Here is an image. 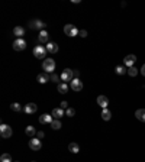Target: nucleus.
I'll use <instances>...</instances> for the list:
<instances>
[{"instance_id":"obj_11","label":"nucleus","mask_w":145,"mask_h":162,"mask_svg":"<svg viewBox=\"0 0 145 162\" xmlns=\"http://www.w3.org/2000/svg\"><path fill=\"white\" fill-rule=\"evenodd\" d=\"M52 120H54L52 114H47V113H44V114L39 117V123H42V125H51Z\"/></svg>"},{"instance_id":"obj_5","label":"nucleus","mask_w":145,"mask_h":162,"mask_svg":"<svg viewBox=\"0 0 145 162\" xmlns=\"http://www.w3.org/2000/svg\"><path fill=\"white\" fill-rule=\"evenodd\" d=\"M61 80H62L64 83H67V81H70V83H71L72 80H74V70L65 68L64 71L61 72Z\"/></svg>"},{"instance_id":"obj_18","label":"nucleus","mask_w":145,"mask_h":162,"mask_svg":"<svg viewBox=\"0 0 145 162\" xmlns=\"http://www.w3.org/2000/svg\"><path fill=\"white\" fill-rule=\"evenodd\" d=\"M51 77H48V74H39L38 77H36V80H38V83L39 84H45V83H48V80H50Z\"/></svg>"},{"instance_id":"obj_3","label":"nucleus","mask_w":145,"mask_h":162,"mask_svg":"<svg viewBox=\"0 0 145 162\" xmlns=\"http://www.w3.org/2000/svg\"><path fill=\"white\" fill-rule=\"evenodd\" d=\"M78 32H80V31H78L74 25H70V23H68V25H65V26H64V34H65L67 36H70V38L77 36V35H78Z\"/></svg>"},{"instance_id":"obj_37","label":"nucleus","mask_w":145,"mask_h":162,"mask_svg":"<svg viewBox=\"0 0 145 162\" xmlns=\"http://www.w3.org/2000/svg\"><path fill=\"white\" fill-rule=\"evenodd\" d=\"M18 162H19V161H18Z\"/></svg>"},{"instance_id":"obj_20","label":"nucleus","mask_w":145,"mask_h":162,"mask_svg":"<svg viewBox=\"0 0 145 162\" xmlns=\"http://www.w3.org/2000/svg\"><path fill=\"white\" fill-rule=\"evenodd\" d=\"M135 116H136V119H138V120L145 122V108H138V110L135 111Z\"/></svg>"},{"instance_id":"obj_33","label":"nucleus","mask_w":145,"mask_h":162,"mask_svg":"<svg viewBox=\"0 0 145 162\" xmlns=\"http://www.w3.org/2000/svg\"><path fill=\"white\" fill-rule=\"evenodd\" d=\"M44 136H45V133H44V132H38V133H36V138H38V139H42Z\"/></svg>"},{"instance_id":"obj_2","label":"nucleus","mask_w":145,"mask_h":162,"mask_svg":"<svg viewBox=\"0 0 145 162\" xmlns=\"http://www.w3.org/2000/svg\"><path fill=\"white\" fill-rule=\"evenodd\" d=\"M12 135H13V130H12V127L9 126V125H4V123L0 125V136H1V138L9 139Z\"/></svg>"},{"instance_id":"obj_26","label":"nucleus","mask_w":145,"mask_h":162,"mask_svg":"<svg viewBox=\"0 0 145 162\" xmlns=\"http://www.w3.org/2000/svg\"><path fill=\"white\" fill-rule=\"evenodd\" d=\"M0 162H13V161H12V156L9 153H3L0 156Z\"/></svg>"},{"instance_id":"obj_12","label":"nucleus","mask_w":145,"mask_h":162,"mask_svg":"<svg viewBox=\"0 0 145 162\" xmlns=\"http://www.w3.org/2000/svg\"><path fill=\"white\" fill-rule=\"evenodd\" d=\"M38 41L41 42V44H48L50 42V34L47 32V31H41L39 32V35H38Z\"/></svg>"},{"instance_id":"obj_25","label":"nucleus","mask_w":145,"mask_h":162,"mask_svg":"<svg viewBox=\"0 0 145 162\" xmlns=\"http://www.w3.org/2000/svg\"><path fill=\"white\" fill-rule=\"evenodd\" d=\"M115 72H116L118 75H123L125 72H128V70H125V67H123V65H118V67L115 68Z\"/></svg>"},{"instance_id":"obj_9","label":"nucleus","mask_w":145,"mask_h":162,"mask_svg":"<svg viewBox=\"0 0 145 162\" xmlns=\"http://www.w3.org/2000/svg\"><path fill=\"white\" fill-rule=\"evenodd\" d=\"M29 148H31L32 151H41V148H42V142H41V139H38V138H32V139L29 141Z\"/></svg>"},{"instance_id":"obj_15","label":"nucleus","mask_w":145,"mask_h":162,"mask_svg":"<svg viewBox=\"0 0 145 162\" xmlns=\"http://www.w3.org/2000/svg\"><path fill=\"white\" fill-rule=\"evenodd\" d=\"M97 104H99L102 108H108L109 98L106 96H99V97H97Z\"/></svg>"},{"instance_id":"obj_34","label":"nucleus","mask_w":145,"mask_h":162,"mask_svg":"<svg viewBox=\"0 0 145 162\" xmlns=\"http://www.w3.org/2000/svg\"><path fill=\"white\" fill-rule=\"evenodd\" d=\"M78 75H80V71L74 70V78H78Z\"/></svg>"},{"instance_id":"obj_35","label":"nucleus","mask_w":145,"mask_h":162,"mask_svg":"<svg viewBox=\"0 0 145 162\" xmlns=\"http://www.w3.org/2000/svg\"><path fill=\"white\" fill-rule=\"evenodd\" d=\"M141 74H142V75L145 77V64L142 65V67H141Z\"/></svg>"},{"instance_id":"obj_19","label":"nucleus","mask_w":145,"mask_h":162,"mask_svg":"<svg viewBox=\"0 0 145 162\" xmlns=\"http://www.w3.org/2000/svg\"><path fill=\"white\" fill-rule=\"evenodd\" d=\"M57 88H58V93H61V94H65L67 91H68V86H67V83H58V86H57Z\"/></svg>"},{"instance_id":"obj_31","label":"nucleus","mask_w":145,"mask_h":162,"mask_svg":"<svg viewBox=\"0 0 145 162\" xmlns=\"http://www.w3.org/2000/svg\"><path fill=\"white\" fill-rule=\"evenodd\" d=\"M60 107L62 108V110H67V108H68V103H67V101H61Z\"/></svg>"},{"instance_id":"obj_6","label":"nucleus","mask_w":145,"mask_h":162,"mask_svg":"<svg viewBox=\"0 0 145 162\" xmlns=\"http://www.w3.org/2000/svg\"><path fill=\"white\" fill-rule=\"evenodd\" d=\"M47 48L45 46H42V45H38L34 48V56L35 58H39V59H42V58H45V55H47Z\"/></svg>"},{"instance_id":"obj_8","label":"nucleus","mask_w":145,"mask_h":162,"mask_svg":"<svg viewBox=\"0 0 145 162\" xmlns=\"http://www.w3.org/2000/svg\"><path fill=\"white\" fill-rule=\"evenodd\" d=\"M70 88H71L72 91H81L83 90V83L80 81V78H74L71 83H70Z\"/></svg>"},{"instance_id":"obj_4","label":"nucleus","mask_w":145,"mask_h":162,"mask_svg":"<svg viewBox=\"0 0 145 162\" xmlns=\"http://www.w3.org/2000/svg\"><path fill=\"white\" fill-rule=\"evenodd\" d=\"M45 26H47V23H44V22L39 20V19H35V20H31V22H29V28H31V29H38L39 32H41V31H45Z\"/></svg>"},{"instance_id":"obj_14","label":"nucleus","mask_w":145,"mask_h":162,"mask_svg":"<svg viewBox=\"0 0 145 162\" xmlns=\"http://www.w3.org/2000/svg\"><path fill=\"white\" fill-rule=\"evenodd\" d=\"M51 114H52V117H54V119H58V120H60L62 116H65V110H62L61 107H55L54 110H52V113H51Z\"/></svg>"},{"instance_id":"obj_30","label":"nucleus","mask_w":145,"mask_h":162,"mask_svg":"<svg viewBox=\"0 0 145 162\" xmlns=\"http://www.w3.org/2000/svg\"><path fill=\"white\" fill-rule=\"evenodd\" d=\"M60 78H61V77H58L55 72H52V74H51V80H52L54 83H58V80H60Z\"/></svg>"},{"instance_id":"obj_29","label":"nucleus","mask_w":145,"mask_h":162,"mask_svg":"<svg viewBox=\"0 0 145 162\" xmlns=\"http://www.w3.org/2000/svg\"><path fill=\"white\" fill-rule=\"evenodd\" d=\"M74 114H75V108L68 107L67 110H65V116H68V117H72Z\"/></svg>"},{"instance_id":"obj_1","label":"nucleus","mask_w":145,"mask_h":162,"mask_svg":"<svg viewBox=\"0 0 145 162\" xmlns=\"http://www.w3.org/2000/svg\"><path fill=\"white\" fill-rule=\"evenodd\" d=\"M42 70L45 72H54L55 71V61L52 58H45L42 62Z\"/></svg>"},{"instance_id":"obj_27","label":"nucleus","mask_w":145,"mask_h":162,"mask_svg":"<svg viewBox=\"0 0 145 162\" xmlns=\"http://www.w3.org/2000/svg\"><path fill=\"white\" fill-rule=\"evenodd\" d=\"M10 110H12V111H20V110H23V108H22V106H20L19 103H12V104H10Z\"/></svg>"},{"instance_id":"obj_22","label":"nucleus","mask_w":145,"mask_h":162,"mask_svg":"<svg viewBox=\"0 0 145 162\" xmlns=\"http://www.w3.org/2000/svg\"><path fill=\"white\" fill-rule=\"evenodd\" d=\"M13 35H16L18 38H22V36L25 35V29H23L22 26H15V29H13Z\"/></svg>"},{"instance_id":"obj_13","label":"nucleus","mask_w":145,"mask_h":162,"mask_svg":"<svg viewBox=\"0 0 145 162\" xmlns=\"http://www.w3.org/2000/svg\"><path fill=\"white\" fill-rule=\"evenodd\" d=\"M36 110H38V106H36L35 103H28V104H25V107H23V111H25L26 114H34Z\"/></svg>"},{"instance_id":"obj_21","label":"nucleus","mask_w":145,"mask_h":162,"mask_svg":"<svg viewBox=\"0 0 145 162\" xmlns=\"http://www.w3.org/2000/svg\"><path fill=\"white\" fill-rule=\"evenodd\" d=\"M68 151L71 153H78L80 152V146H78V143H75V142H71V143L68 145Z\"/></svg>"},{"instance_id":"obj_10","label":"nucleus","mask_w":145,"mask_h":162,"mask_svg":"<svg viewBox=\"0 0 145 162\" xmlns=\"http://www.w3.org/2000/svg\"><path fill=\"white\" fill-rule=\"evenodd\" d=\"M136 56L135 55H126L125 58H123V64H125V67H128V68H131V67H134V64L136 62Z\"/></svg>"},{"instance_id":"obj_17","label":"nucleus","mask_w":145,"mask_h":162,"mask_svg":"<svg viewBox=\"0 0 145 162\" xmlns=\"http://www.w3.org/2000/svg\"><path fill=\"white\" fill-rule=\"evenodd\" d=\"M100 116H102V119H103V120H106V122H108V120L112 119V111H110L109 108H102V114H100Z\"/></svg>"},{"instance_id":"obj_32","label":"nucleus","mask_w":145,"mask_h":162,"mask_svg":"<svg viewBox=\"0 0 145 162\" xmlns=\"http://www.w3.org/2000/svg\"><path fill=\"white\" fill-rule=\"evenodd\" d=\"M78 36H81V38H86V36H87V31H84V29H81V31L78 32Z\"/></svg>"},{"instance_id":"obj_23","label":"nucleus","mask_w":145,"mask_h":162,"mask_svg":"<svg viewBox=\"0 0 145 162\" xmlns=\"http://www.w3.org/2000/svg\"><path fill=\"white\" fill-rule=\"evenodd\" d=\"M25 133L29 136V138H34L36 135V130H35V127L34 126H28L26 129H25Z\"/></svg>"},{"instance_id":"obj_7","label":"nucleus","mask_w":145,"mask_h":162,"mask_svg":"<svg viewBox=\"0 0 145 162\" xmlns=\"http://www.w3.org/2000/svg\"><path fill=\"white\" fill-rule=\"evenodd\" d=\"M13 49L15 51H23V49H26V41L23 38H18L13 42Z\"/></svg>"},{"instance_id":"obj_36","label":"nucleus","mask_w":145,"mask_h":162,"mask_svg":"<svg viewBox=\"0 0 145 162\" xmlns=\"http://www.w3.org/2000/svg\"><path fill=\"white\" fill-rule=\"evenodd\" d=\"M32 162H35V161H32Z\"/></svg>"},{"instance_id":"obj_28","label":"nucleus","mask_w":145,"mask_h":162,"mask_svg":"<svg viewBox=\"0 0 145 162\" xmlns=\"http://www.w3.org/2000/svg\"><path fill=\"white\" fill-rule=\"evenodd\" d=\"M136 74H138V70H136L135 67L128 68V75H131V77H136Z\"/></svg>"},{"instance_id":"obj_16","label":"nucleus","mask_w":145,"mask_h":162,"mask_svg":"<svg viewBox=\"0 0 145 162\" xmlns=\"http://www.w3.org/2000/svg\"><path fill=\"white\" fill-rule=\"evenodd\" d=\"M45 48H47V51H48L50 54H55V52H58V45L54 44V42H48Z\"/></svg>"},{"instance_id":"obj_24","label":"nucleus","mask_w":145,"mask_h":162,"mask_svg":"<svg viewBox=\"0 0 145 162\" xmlns=\"http://www.w3.org/2000/svg\"><path fill=\"white\" fill-rule=\"evenodd\" d=\"M61 126H62V125H61V122H60L58 119H54V120H52V123H51V127H52L54 130H60Z\"/></svg>"}]
</instances>
